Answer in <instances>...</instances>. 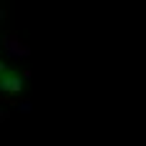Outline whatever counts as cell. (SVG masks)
Instances as JSON below:
<instances>
[{
  "mask_svg": "<svg viewBox=\"0 0 146 146\" xmlns=\"http://www.w3.org/2000/svg\"><path fill=\"white\" fill-rule=\"evenodd\" d=\"M0 73H3V68H0Z\"/></svg>",
  "mask_w": 146,
  "mask_h": 146,
  "instance_id": "cell-1",
  "label": "cell"
}]
</instances>
